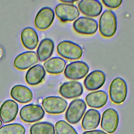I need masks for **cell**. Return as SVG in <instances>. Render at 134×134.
Returning a JSON list of instances; mask_svg holds the SVG:
<instances>
[{"label": "cell", "instance_id": "cell-17", "mask_svg": "<svg viewBox=\"0 0 134 134\" xmlns=\"http://www.w3.org/2000/svg\"><path fill=\"white\" fill-rule=\"evenodd\" d=\"M45 76L46 71L44 67L37 64L28 70L25 75V80L30 85H37L42 82Z\"/></svg>", "mask_w": 134, "mask_h": 134}, {"label": "cell", "instance_id": "cell-10", "mask_svg": "<svg viewBox=\"0 0 134 134\" xmlns=\"http://www.w3.org/2000/svg\"><path fill=\"white\" fill-rule=\"evenodd\" d=\"M119 120L117 111L114 108H108L102 114L100 121L101 128L108 133H113L118 127Z\"/></svg>", "mask_w": 134, "mask_h": 134}, {"label": "cell", "instance_id": "cell-24", "mask_svg": "<svg viewBox=\"0 0 134 134\" xmlns=\"http://www.w3.org/2000/svg\"><path fill=\"white\" fill-rule=\"evenodd\" d=\"M30 134H55L54 127L49 122H38L31 125Z\"/></svg>", "mask_w": 134, "mask_h": 134}, {"label": "cell", "instance_id": "cell-26", "mask_svg": "<svg viewBox=\"0 0 134 134\" xmlns=\"http://www.w3.org/2000/svg\"><path fill=\"white\" fill-rule=\"evenodd\" d=\"M54 129L56 134H78L72 126L63 120L57 121Z\"/></svg>", "mask_w": 134, "mask_h": 134}, {"label": "cell", "instance_id": "cell-20", "mask_svg": "<svg viewBox=\"0 0 134 134\" xmlns=\"http://www.w3.org/2000/svg\"><path fill=\"white\" fill-rule=\"evenodd\" d=\"M20 39L23 45L27 49H35L38 43L39 38L36 31L32 27L25 28L20 34Z\"/></svg>", "mask_w": 134, "mask_h": 134}, {"label": "cell", "instance_id": "cell-22", "mask_svg": "<svg viewBox=\"0 0 134 134\" xmlns=\"http://www.w3.org/2000/svg\"><path fill=\"white\" fill-rule=\"evenodd\" d=\"M54 48V43L50 38H44L39 43L37 49V55L41 62L48 60L52 55Z\"/></svg>", "mask_w": 134, "mask_h": 134}, {"label": "cell", "instance_id": "cell-4", "mask_svg": "<svg viewBox=\"0 0 134 134\" xmlns=\"http://www.w3.org/2000/svg\"><path fill=\"white\" fill-rule=\"evenodd\" d=\"M86 109V105L82 99L73 100L69 104L65 114L66 120L71 124L78 123L83 117Z\"/></svg>", "mask_w": 134, "mask_h": 134}, {"label": "cell", "instance_id": "cell-8", "mask_svg": "<svg viewBox=\"0 0 134 134\" xmlns=\"http://www.w3.org/2000/svg\"><path fill=\"white\" fill-rule=\"evenodd\" d=\"M74 30L78 34L84 35H92L97 30V21L87 17H80L73 24Z\"/></svg>", "mask_w": 134, "mask_h": 134}, {"label": "cell", "instance_id": "cell-1", "mask_svg": "<svg viewBox=\"0 0 134 134\" xmlns=\"http://www.w3.org/2000/svg\"><path fill=\"white\" fill-rule=\"evenodd\" d=\"M117 18L115 14L110 9L103 12L99 19V31L105 38H110L117 30Z\"/></svg>", "mask_w": 134, "mask_h": 134}, {"label": "cell", "instance_id": "cell-18", "mask_svg": "<svg viewBox=\"0 0 134 134\" xmlns=\"http://www.w3.org/2000/svg\"><path fill=\"white\" fill-rule=\"evenodd\" d=\"M11 97L17 102L21 104L30 102L33 98V94L31 90L23 85H16L10 90Z\"/></svg>", "mask_w": 134, "mask_h": 134}, {"label": "cell", "instance_id": "cell-15", "mask_svg": "<svg viewBox=\"0 0 134 134\" xmlns=\"http://www.w3.org/2000/svg\"><path fill=\"white\" fill-rule=\"evenodd\" d=\"M106 81L105 73L100 70L90 72L84 80L85 87L88 91H95L102 87Z\"/></svg>", "mask_w": 134, "mask_h": 134}, {"label": "cell", "instance_id": "cell-13", "mask_svg": "<svg viewBox=\"0 0 134 134\" xmlns=\"http://www.w3.org/2000/svg\"><path fill=\"white\" fill-rule=\"evenodd\" d=\"M83 93L82 84L76 81H70L63 83L60 87L59 93L63 97L72 99L80 96Z\"/></svg>", "mask_w": 134, "mask_h": 134}, {"label": "cell", "instance_id": "cell-16", "mask_svg": "<svg viewBox=\"0 0 134 134\" xmlns=\"http://www.w3.org/2000/svg\"><path fill=\"white\" fill-rule=\"evenodd\" d=\"M78 8L83 14L96 17L102 13L103 6L97 0H82L78 3Z\"/></svg>", "mask_w": 134, "mask_h": 134}, {"label": "cell", "instance_id": "cell-27", "mask_svg": "<svg viewBox=\"0 0 134 134\" xmlns=\"http://www.w3.org/2000/svg\"><path fill=\"white\" fill-rule=\"evenodd\" d=\"M122 1L121 0H102L103 4L109 8H117L119 7Z\"/></svg>", "mask_w": 134, "mask_h": 134}, {"label": "cell", "instance_id": "cell-28", "mask_svg": "<svg viewBox=\"0 0 134 134\" xmlns=\"http://www.w3.org/2000/svg\"><path fill=\"white\" fill-rule=\"evenodd\" d=\"M82 134H107V133L101 130H93L86 131Z\"/></svg>", "mask_w": 134, "mask_h": 134}, {"label": "cell", "instance_id": "cell-3", "mask_svg": "<svg viewBox=\"0 0 134 134\" xmlns=\"http://www.w3.org/2000/svg\"><path fill=\"white\" fill-rule=\"evenodd\" d=\"M58 53L62 57L71 60L79 59L83 54V49L78 44L69 40L59 43L57 47Z\"/></svg>", "mask_w": 134, "mask_h": 134}, {"label": "cell", "instance_id": "cell-19", "mask_svg": "<svg viewBox=\"0 0 134 134\" xmlns=\"http://www.w3.org/2000/svg\"><path fill=\"white\" fill-rule=\"evenodd\" d=\"M85 100L89 107L94 108H100L105 106L107 103L108 95L104 91H96L88 93L85 97Z\"/></svg>", "mask_w": 134, "mask_h": 134}, {"label": "cell", "instance_id": "cell-5", "mask_svg": "<svg viewBox=\"0 0 134 134\" xmlns=\"http://www.w3.org/2000/svg\"><path fill=\"white\" fill-rule=\"evenodd\" d=\"M44 111L38 104H29L24 106L20 110L21 119L26 122H34L42 119L44 116Z\"/></svg>", "mask_w": 134, "mask_h": 134}, {"label": "cell", "instance_id": "cell-23", "mask_svg": "<svg viewBox=\"0 0 134 134\" xmlns=\"http://www.w3.org/2000/svg\"><path fill=\"white\" fill-rule=\"evenodd\" d=\"M66 63V61L63 58L54 57L46 61L43 63V66L48 73L59 74L63 72Z\"/></svg>", "mask_w": 134, "mask_h": 134}, {"label": "cell", "instance_id": "cell-11", "mask_svg": "<svg viewBox=\"0 0 134 134\" xmlns=\"http://www.w3.org/2000/svg\"><path fill=\"white\" fill-rule=\"evenodd\" d=\"M54 12L48 7L41 8L37 13L34 20L36 27L39 30H46L52 25L54 19Z\"/></svg>", "mask_w": 134, "mask_h": 134}, {"label": "cell", "instance_id": "cell-2", "mask_svg": "<svg viewBox=\"0 0 134 134\" xmlns=\"http://www.w3.org/2000/svg\"><path fill=\"white\" fill-rule=\"evenodd\" d=\"M128 92L125 81L119 77L115 78L110 83L109 94L110 100L116 104L122 103L126 99Z\"/></svg>", "mask_w": 134, "mask_h": 134}, {"label": "cell", "instance_id": "cell-6", "mask_svg": "<svg viewBox=\"0 0 134 134\" xmlns=\"http://www.w3.org/2000/svg\"><path fill=\"white\" fill-rule=\"evenodd\" d=\"M89 71L88 65L82 61H73L68 64L65 68V76L73 80H80L84 78Z\"/></svg>", "mask_w": 134, "mask_h": 134}, {"label": "cell", "instance_id": "cell-12", "mask_svg": "<svg viewBox=\"0 0 134 134\" xmlns=\"http://www.w3.org/2000/svg\"><path fill=\"white\" fill-rule=\"evenodd\" d=\"M39 61L36 53L32 51H25L18 54L14 59V65L19 70H25Z\"/></svg>", "mask_w": 134, "mask_h": 134}, {"label": "cell", "instance_id": "cell-14", "mask_svg": "<svg viewBox=\"0 0 134 134\" xmlns=\"http://www.w3.org/2000/svg\"><path fill=\"white\" fill-rule=\"evenodd\" d=\"M18 111V105L12 99L5 100L0 107V119L4 123L13 121Z\"/></svg>", "mask_w": 134, "mask_h": 134}, {"label": "cell", "instance_id": "cell-7", "mask_svg": "<svg viewBox=\"0 0 134 134\" xmlns=\"http://www.w3.org/2000/svg\"><path fill=\"white\" fill-rule=\"evenodd\" d=\"M44 110L50 114H59L63 113L68 106L67 101L62 97L50 96L44 98L42 101Z\"/></svg>", "mask_w": 134, "mask_h": 134}, {"label": "cell", "instance_id": "cell-9", "mask_svg": "<svg viewBox=\"0 0 134 134\" xmlns=\"http://www.w3.org/2000/svg\"><path fill=\"white\" fill-rule=\"evenodd\" d=\"M57 17L62 22L72 21L80 16L79 8L73 4L59 3L55 7Z\"/></svg>", "mask_w": 134, "mask_h": 134}, {"label": "cell", "instance_id": "cell-30", "mask_svg": "<svg viewBox=\"0 0 134 134\" xmlns=\"http://www.w3.org/2000/svg\"><path fill=\"white\" fill-rule=\"evenodd\" d=\"M2 121H1V120L0 119V127L2 126Z\"/></svg>", "mask_w": 134, "mask_h": 134}, {"label": "cell", "instance_id": "cell-25", "mask_svg": "<svg viewBox=\"0 0 134 134\" xmlns=\"http://www.w3.org/2000/svg\"><path fill=\"white\" fill-rule=\"evenodd\" d=\"M25 127L19 123L5 125L0 127V134H25Z\"/></svg>", "mask_w": 134, "mask_h": 134}, {"label": "cell", "instance_id": "cell-29", "mask_svg": "<svg viewBox=\"0 0 134 134\" xmlns=\"http://www.w3.org/2000/svg\"><path fill=\"white\" fill-rule=\"evenodd\" d=\"M61 2H62L63 3H66V4H73L75 2H76L77 1H73V0H60Z\"/></svg>", "mask_w": 134, "mask_h": 134}, {"label": "cell", "instance_id": "cell-21", "mask_svg": "<svg viewBox=\"0 0 134 134\" xmlns=\"http://www.w3.org/2000/svg\"><path fill=\"white\" fill-rule=\"evenodd\" d=\"M100 121L99 112L96 109H90L85 113L81 125L84 130H93L98 127Z\"/></svg>", "mask_w": 134, "mask_h": 134}]
</instances>
